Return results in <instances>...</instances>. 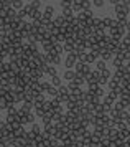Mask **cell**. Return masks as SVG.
I'll use <instances>...</instances> for the list:
<instances>
[{
    "label": "cell",
    "instance_id": "7",
    "mask_svg": "<svg viewBox=\"0 0 130 147\" xmlns=\"http://www.w3.org/2000/svg\"><path fill=\"white\" fill-rule=\"evenodd\" d=\"M5 124H7V129H8V131H12V132H17L18 129L23 127L18 121H12V122H5Z\"/></svg>",
    "mask_w": 130,
    "mask_h": 147
},
{
    "label": "cell",
    "instance_id": "27",
    "mask_svg": "<svg viewBox=\"0 0 130 147\" xmlns=\"http://www.w3.org/2000/svg\"><path fill=\"white\" fill-rule=\"evenodd\" d=\"M33 113H35V116H36V117H40V119H41V117L45 116V109H43V107H35V111H33Z\"/></svg>",
    "mask_w": 130,
    "mask_h": 147
},
{
    "label": "cell",
    "instance_id": "22",
    "mask_svg": "<svg viewBox=\"0 0 130 147\" xmlns=\"http://www.w3.org/2000/svg\"><path fill=\"white\" fill-rule=\"evenodd\" d=\"M28 17V12H26L25 8H21V10H18V15H17V18L21 22H25V18Z\"/></svg>",
    "mask_w": 130,
    "mask_h": 147
},
{
    "label": "cell",
    "instance_id": "2",
    "mask_svg": "<svg viewBox=\"0 0 130 147\" xmlns=\"http://www.w3.org/2000/svg\"><path fill=\"white\" fill-rule=\"evenodd\" d=\"M41 69H43V73L48 74L50 78H53V76H58V69L53 66V65H43V66H41Z\"/></svg>",
    "mask_w": 130,
    "mask_h": 147
},
{
    "label": "cell",
    "instance_id": "24",
    "mask_svg": "<svg viewBox=\"0 0 130 147\" xmlns=\"http://www.w3.org/2000/svg\"><path fill=\"white\" fill-rule=\"evenodd\" d=\"M46 94H50L51 98H58V88H54V86H50V89L46 91Z\"/></svg>",
    "mask_w": 130,
    "mask_h": 147
},
{
    "label": "cell",
    "instance_id": "33",
    "mask_svg": "<svg viewBox=\"0 0 130 147\" xmlns=\"http://www.w3.org/2000/svg\"><path fill=\"white\" fill-rule=\"evenodd\" d=\"M92 3H94L96 7H99V8H102V7H104V0H94Z\"/></svg>",
    "mask_w": 130,
    "mask_h": 147
},
{
    "label": "cell",
    "instance_id": "10",
    "mask_svg": "<svg viewBox=\"0 0 130 147\" xmlns=\"http://www.w3.org/2000/svg\"><path fill=\"white\" fill-rule=\"evenodd\" d=\"M25 101L26 102H35V93H33L30 88L25 89Z\"/></svg>",
    "mask_w": 130,
    "mask_h": 147
},
{
    "label": "cell",
    "instance_id": "21",
    "mask_svg": "<svg viewBox=\"0 0 130 147\" xmlns=\"http://www.w3.org/2000/svg\"><path fill=\"white\" fill-rule=\"evenodd\" d=\"M72 10L74 12H82V2H79V0H74V3H72Z\"/></svg>",
    "mask_w": 130,
    "mask_h": 147
},
{
    "label": "cell",
    "instance_id": "20",
    "mask_svg": "<svg viewBox=\"0 0 130 147\" xmlns=\"http://www.w3.org/2000/svg\"><path fill=\"white\" fill-rule=\"evenodd\" d=\"M96 68H97V71H104V69H107V65H105L104 60H97L96 61Z\"/></svg>",
    "mask_w": 130,
    "mask_h": 147
},
{
    "label": "cell",
    "instance_id": "17",
    "mask_svg": "<svg viewBox=\"0 0 130 147\" xmlns=\"http://www.w3.org/2000/svg\"><path fill=\"white\" fill-rule=\"evenodd\" d=\"M25 7V3H23V0H13V5H12V8L13 10H21V8Z\"/></svg>",
    "mask_w": 130,
    "mask_h": 147
},
{
    "label": "cell",
    "instance_id": "37",
    "mask_svg": "<svg viewBox=\"0 0 130 147\" xmlns=\"http://www.w3.org/2000/svg\"><path fill=\"white\" fill-rule=\"evenodd\" d=\"M41 2H48V0H41Z\"/></svg>",
    "mask_w": 130,
    "mask_h": 147
},
{
    "label": "cell",
    "instance_id": "3",
    "mask_svg": "<svg viewBox=\"0 0 130 147\" xmlns=\"http://www.w3.org/2000/svg\"><path fill=\"white\" fill-rule=\"evenodd\" d=\"M30 76H31L33 80L40 81V80H43V78H45V73H43V69H41V68H31V69H30Z\"/></svg>",
    "mask_w": 130,
    "mask_h": 147
},
{
    "label": "cell",
    "instance_id": "19",
    "mask_svg": "<svg viewBox=\"0 0 130 147\" xmlns=\"http://www.w3.org/2000/svg\"><path fill=\"white\" fill-rule=\"evenodd\" d=\"M99 88H101L99 83H87V91H91V93H94V94H96V91H97Z\"/></svg>",
    "mask_w": 130,
    "mask_h": 147
},
{
    "label": "cell",
    "instance_id": "11",
    "mask_svg": "<svg viewBox=\"0 0 130 147\" xmlns=\"http://www.w3.org/2000/svg\"><path fill=\"white\" fill-rule=\"evenodd\" d=\"M54 45H56V43H53V41H43V43H41V47H43V51H45V53H50V51H53Z\"/></svg>",
    "mask_w": 130,
    "mask_h": 147
},
{
    "label": "cell",
    "instance_id": "1",
    "mask_svg": "<svg viewBox=\"0 0 130 147\" xmlns=\"http://www.w3.org/2000/svg\"><path fill=\"white\" fill-rule=\"evenodd\" d=\"M76 63H78V56H76V53L72 51V53H68V56H66V60H64V66L66 68H74L76 66Z\"/></svg>",
    "mask_w": 130,
    "mask_h": 147
},
{
    "label": "cell",
    "instance_id": "6",
    "mask_svg": "<svg viewBox=\"0 0 130 147\" xmlns=\"http://www.w3.org/2000/svg\"><path fill=\"white\" fill-rule=\"evenodd\" d=\"M43 15H45L46 18L53 20V18H54V15H56V10H54V7H53V5H46L45 10H43Z\"/></svg>",
    "mask_w": 130,
    "mask_h": 147
},
{
    "label": "cell",
    "instance_id": "9",
    "mask_svg": "<svg viewBox=\"0 0 130 147\" xmlns=\"http://www.w3.org/2000/svg\"><path fill=\"white\" fill-rule=\"evenodd\" d=\"M63 78H64L66 81H74V78H76V71H74V69H66L64 74H63Z\"/></svg>",
    "mask_w": 130,
    "mask_h": 147
},
{
    "label": "cell",
    "instance_id": "16",
    "mask_svg": "<svg viewBox=\"0 0 130 147\" xmlns=\"http://www.w3.org/2000/svg\"><path fill=\"white\" fill-rule=\"evenodd\" d=\"M63 51H64V47H63V43H56V45H54V48H53V51H50V53L61 55Z\"/></svg>",
    "mask_w": 130,
    "mask_h": 147
},
{
    "label": "cell",
    "instance_id": "8",
    "mask_svg": "<svg viewBox=\"0 0 130 147\" xmlns=\"http://www.w3.org/2000/svg\"><path fill=\"white\" fill-rule=\"evenodd\" d=\"M109 116H111V119L114 121V122H117V121H122V113H120V111H117V109H114V107L111 109Z\"/></svg>",
    "mask_w": 130,
    "mask_h": 147
},
{
    "label": "cell",
    "instance_id": "23",
    "mask_svg": "<svg viewBox=\"0 0 130 147\" xmlns=\"http://www.w3.org/2000/svg\"><path fill=\"white\" fill-rule=\"evenodd\" d=\"M101 56H102V60H104V61L114 60V58H112V53H111V51H107V50H102V53H101Z\"/></svg>",
    "mask_w": 130,
    "mask_h": 147
},
{
    "label": "cell",
    "instance_id": "32",
    "mask_svg": "<svg viewBox=\"0 0 130 147\" xmlns=\"http://www.w3.org/2000/svg\"><path fill=\"white\" fill-rule=\"evenodd\" d=\"M2 5L5 8H12V5H13V0H2Z\"/></svg>",
    "mask_w": 130,
    "mask_h": 147
},
{
    "label": "cell",
    "instance_id": "34",
    "mask_svg": "<svg viewBox=\"0 0 130 147\" xmlns=\"http://www.w3.org/2000/svg\"><path fill=\"white\" fill-rule=\"evenodd\" d=\"M109 2H111V3H112V5H114V7H115V5H119V3H120L119 0H109Z\"/></svg>",
    "mask_w": 130,
    "mask_h": 147
},
{
    "label": "cell",
    "instance_id": "5",
    "mask_svg": "<svg viewBox=\"0 0 130 147\" xmlns=\"http://www.w3.org/2000/svg\"><path fill=\"white\" fill-rule=\"evenodd\" d=\"M33 109H35L33 102H26V101H23V102H21V107H18V113L20 114H28V113H31Z\"/></svg>",
    "mask_w": 130,
    "mask_h": 147
},
{
    "label": "cell",
    "instance_id": "15",
    "mask_svg": "<svg viewBox=\"0 0 130 147\" xmlns=\"http://www.w3.org/2000/svg\"><path fill=\"white\" fill-rule=\"evenodd\" d=\"M63 117H64V114H61V113H54V114H53V117H51V122L54 124V126H56L58 122H61V121H63Z\"/></svg>",
    "mask_w": 130,
    "mask_h": 147
},
{
    "label": "cell",
    "instance_id": "29",
    "mask_svg": "<svg viewBox=\"0 0 130 147\" xmlns=\"http://www.w3.org/2000/svg\"><path fill=\"white\" fill-rule=\"evenodd\" d=\"M58 94H71V91H69L68 86H59L58 88Z\"/></svg>",
    "mask_w": 130,
    "mask_h": 147
},
{
    "label": "cell",
    "instance_id": "13",
    "mask_svg": "<svg viewBox=\"0 0 130 147\" xmlns=\"http://www.w3.org/2000/svg\"><path fill=\"white\" fill-rule=\"evenodd\" d=\"M50 83H51V86H54V88L63 86V80H61L59 76H53L51 80H50Z\"/></svg>",
    "mask_w": 130,
    "mask_h": 147
},
{
    "label": "cell",
    "instance_id": "26",
    "mask_svg": "<svg viewBox=\"0 0 130 147\" xmlns=\"http://www.w3.org/2000/svg\"><path fill=\"white\" fill-rule=\"evenodd\" d=\"M26 121H28V124H35V121H36V116H35V113H28L26 114Z\"/></svg>",
    "mask_w": 130,
    "mask_h": 147
},
{
    "label": "cell",
    "instance_id": "36",
    "mask_svg": "<svg viewBox=\"0 0 130 147\" xmlns=\"http://www.w3.org/2000/svg\"><path fill=\"white\" fill-rule=\"evenodd\" d=\"M25 2H28V3H31V2H33V0H25Z\"/></svg>",
    "mask_w": 130,
    "mask_h": 147
},
{
    "label": "cell",
    "instance_id": "35",
    "mask_svg": "<svg viewBox=\"0 0 130 147\" xmlns=\"http://www.w3.org/2000/svg\"><path fill=\"white\" fill-rule=\"evenodd\" d=\"M5 129V121H0V131Z\"/></svg>",
    "mask_w": 130,
    "mask_h": 147
},
{
    "label": "cell",
    "instance_id": "25",
    "mask_svg": "<svg viewBox=\"0 0 130 147\" xmlns=\"http://www.w3.org/2000/svg\"><path fill=\"white\" fill-rule=\"evenodd\" d=\"M30 131H31V132L35 134V136H38V134L43 132V131H41V127H40L38 124H36V122H35V124H31V129H30Z\"/></svg>",
    "mask_w": 130,
    "mask_h": 147
},
{
    "label": "cell",
    "instance_id": "31",
    "mask_svg": "<svg viewBox=\"0 0 130 147\" xmlns=\"http://www.w3.org/2000/svg\"><path fill=\"white\" fill-rule=\"evenodd\" d=\"M30 5H31V7L35 8V10H40V8H41V0H33Z\"/></svg>",
    "mask_w": 130,
    "mask_h": 147
},
{
    "label": "cell",
    "instance_id": "28",
    "mask_svg": "<svg viewBox=\"0 0 130 147\" xmlns=\"http://www.w3.org/2000/svg\"><path fill=\"white\" fill-rule=\"evenodd\" d=\"M53 66H58V65H61V55H53Z\"/></svg>",
    "mask_w": 130,
    "mask_h": 147
},
{
    "label": "cell",
    "instance_id": "14",
    "mask_svg": "<svg viewBox=\"0 0 130 147\" xmlns=\"http://www.w3.org/2000/svg\"><path fill=\"white\" fill-rule=\"evenodd\" d=\"M17 104H8V107H7V114L8 116H17L18 114V107H15Z\"/></svg>",
    "mask_w": 130,
    "mask_h": 147
},
{
    "label": "cell",
    "instance_id": "18",
    "mask_svg": "<svg viewBox=\"0 0 130 147\" xmlns=\"http://www.w3.org/2000/svg\"><path fill=\"white\" fill-rule=\"evenodd\" d=\"M112 25H114V20H112L111 17L102 18V27H104V28H112Z\"/></svg>",
    "mask_w": 130,
    "mask_h": 147
},
{
    "label": "cell",
    "instance_id": "12",
    "mask_svg": "<svg viewBox=\"0 0 130 147\" xmlns=\"http://www.w3.org/2000/svg\"><path fill=\"white\" fill-rule=\"evenodd\" d=\"M46 146H48V147H61V140L56 139V137L46 139Z\"/></svg>",
    "mask_w": 130,
    "mask_h": 147
},
{
    "label": "cell",
    "instance_id": "30",
    "mask_svg": "<svg viewBox=\"0 0 130 147\" xmlns=\"http://www.w3.org/2000/svg\"><path fill=\"white\" fill-rule=\"evenodd\" d=\"M7 107H8V101L5 98H0V111H3V109L7 111Z\"/></svg>",
    "mask_w": 130,
    "mask_h": 147
},
{
    "label": "cell",
    "instance_id": "4",
    "mask_svg": "<svg viewBox=\"0 0 130 147\" xmlns=\"http://www.w3.org/2000/svg\"><path fill=\"white\" fill-rule=\"evenodd\" d=\"M46 94L41 93V94H35V102H33V106L35 107H43V104L46 102Z\"/></svg>",
    "mask_w": 130,
    "mask_h": 147
}]
</instances>
